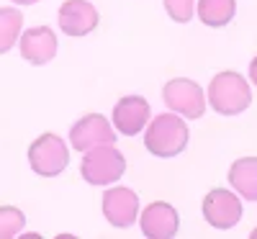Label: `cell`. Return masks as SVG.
<instances>
[{
    "label": "cell",
    "mask_w": 257,
    "mask_h": 239,
    "mask_svg": "<svg viewBox=\"0 0 257 239\" xmlns=\"http://www.w3.org/2000/svg\"><path fill=\"white\" fill-rule=\"evenodd\" d=\"M16 6H34V3H39V0H13Z\"/></svg>",
    "instance_id": "d6986e66"
},
{
    "label": "cell",
    "mask_w": 257,
    "mask_h": 239,
    "mask_svg": "<svg viewBox=\"0 0 257 239\" xmlns=\"http://www.w3.org/2000/svg\"><path fill=\"white\" fill-rule=\"evenodd\" d=\"M252 103L249 82L239 72H219L208 82V105L221 116H237Z\"/></svg>",
    "instance_id": "7a4b0ae2"
},
{
    "label": "cell",
    "mask_w": 257,
    "mask_h": 239,
    "mask_svg": "<svg viewBox=\"0 0 257 239\" xmlns=\"http://www.w3.org/2000/svg\"><path fill=\"white\" fill-rule=\"evenodd\" d=\"M116 142V132L108 124V118L100 113H88L80 121H75V126L70 129V144L77 152H88L98 144H113Z\"/></svg>",
    "instance_id": "ba28073f"
},
{
    "label": "cell",
    "mask_w": 257,
    "mask_h": 239,
    "mask_svg": "<svg viewBox=\"0 0 257 239\" xmlns=\"http://www.w3.org/2000/svg\"><path fill=\"white\" fill-rule=\"evenodd\" d=\"M24 16L18 8H0V54L11 52L18 44Z\"/></svg>",
    "instance_id": "9a60e30c"
},
{
    "label": "cell",
    "mask_w": 257,
    "mask_h": 239,
    "mask_svg": "<svg viewBox=\"0 0 257 239\" xmlns=\"http://www.w3.org/2000/svg\"><path fill=\"white\" fill-rule=\"evenodd\" d=\"M98 11L88 0H64L59 6V29L67 36H85L98 29Z\"/></svg>",
    "instance_id": "30bf717a"
},
{
    "label": "cell",
    "mask_w": 257,
    "mask_h": 239,
    "mask_svg": "<svg viewBox=\"0 0 257 239\" xmlns=\"http://www.w3.org/2000/svg\"><path fill=\"white\" fill-rule=\"evenodd\" d=\"M139 226L147 239H170L178 234L180 219H178V211L170 203L155 201V203L144 206V211L139 216Z\"/></svg>",
    "instance_id": "9c48e42d"
},
{
    "label": "cell",
    "mask_w": 257,
    "mask_h": 239,
    "mask_svg": "<svg viewBox=\"0 0 257 239\" xmlns=\"http://www.w3.org/2000/svg\"><path fill=\"white\" fill-rule=\"evenodd\" d=\"M29 165L41 178H57L70 165V149L57 134H41L29 147Z\"/></svg>",
    "instance_id": "277c9868"
},
{
    "label": "cell",
    "mask_w": 257,
    "mask_h": 239,
    "mask_svg": "<svg viewBox=\"0 0 257 239\" xmlns=\"http://www.w3.org/2000/svg\"><path fill=\"white\" fill-rule=\"evenodd\" d=\"M203 216H206L208 226L213 229H231L242 219V203L231 190L213 188L203 198Z\"/></svg>",
    "instance_id": "8992f818"
},
{
    "label": "cell",
    "mask_w": 257,
    "mask_h": 239,
    "mask_svg": "<svg viewBox=\"0 0 257 239\" xmlns=\"http://www.w3.org/2000/svg\"><path fill=\"white\" fill-rule=\"evenodd\" d=\"M126 160L113 144H98L85 152L80 162V175L90 185H113L123 178Z\"/></svg>",
    "instance_id": "3957f363"
},
{
    "label": "cell",
    "mask_w": 257,
    "mask_h": 239,
    "mask_svg": "<svg viewBox=\"0 0 257 239\" xmlns=\"http://www.w3.org/2000/svg\"><path fill=\"white\" fill-rule=\"evenodd\" d=\"M237 13V0H198V18L206 26H226Z\"/></svg>",
    "instance_id": "5bb4252c"
},
{
    "label": "cell",
    "mask_w": 257,
    "mask_h": 239,
    "mask_svg": "<svg viewBox=\"0 0 257 239\" xmlns=\"http://www.w3.org/2000/svg\"><path fill=\"white\" fill-rule=\"evenodd\" d=\"M103 216H105V221H108L111 226L116 229H126V226H132L137 221V216H139V195L134 190H128V188H108L103 193Z\"/></svg>",
    "instance_id": "52a82bcc"
},
{
    "label": "cell",
    "mask_w": 257,
    "mask_h": 239,
    "mask_svg": "<svg viewBox=\"0 0 257 239\" xmlns=\"http://www.w3.org/2000/svg\"><path fill=\"white\" fill-rule=\"evenodd\" d=\"M252 236H254V239H257V229H254V231H252Z\"/></svg>",
    "instance_id": "ffe728a7"
},
{
    "label": "cell",
    "mask_w": 257,
    "mask_h": 239,
    "mask_svg": "<svg viewBox=\"0 0 257 239\" xmlns=\"http://www.w3.org/2000/svg\"><path fill=\"white\" fill-rule=\"evenodd\" d=\"M162 3H165L167 16L173 21H178V24H188L193 18V3L196 0H162Z\"/></svg>",
    "instance_id": "e0dca14e"
},
{
    "label": "cell",
    "mask_w": 257,
    "mask_h": 239,
    "mask_svg": "<svg viewBox=\"0 0 257 239\" xmlns=\"http://www.w3.org/2000/svg\"><path fill=\"white\" fill-rule=\"evenodd\" d=\"M149 113H152V108L149 103L139 95H126L116 103L113 108V124L118 129V134L123 137H137L142 129L149 124Z\"/></svg>",
    "instance_id": "7c38bea8"
},
{
    "label": "cell",
    "mask_w": 257,
    "mask_h": 239,
    "mask_svg": "<svg viewBox=\"0 0 257 239\" xmlns=\"http://www.w3.org/2000/svg\"><path fill=\"white\" fill-rule=\"evenodd\" d=\"M188 139H190L188 124L178 113L157 116L144 132V147L155 157H178L188 147Z\"/></svg>",
    "instance_id": "6da1fadb"
},
{
    "label": "cell",
    "mask_w": 257,
    "mask_h": 239,
    "mask_svg": "<svg viewBox=\"0 0 257 239\" xmlns=\"http://www.w3.org/2000/svg\"><path fill=\"white\" fill-rule=\"evenodd\" d=\"M21 57L31 64H47L57 54V34L49 26H34L18 36Z\"/></svg>",
    "instance_id": "8fae6325"
},
{
    "label": "cell",
    "mask_w": 257,
    "mask_h": 239,
    "mask_svg": "<svg viewBox=\"0 0 257 239\" xmlns=\"http://www.w3.org/2000/svg\"><path fill=\"white\" fill-rule=\"evenodd\" d=\"M26 216L16 206H0V239H13L24 231Z\"/></svg>",
    "instance_id": "2e32d148"
},
{
    "label": "cell",
    "mask_w": 257,
    "mask_h": 239,
    "mask_svg": "<svg viewBox=\"0 0 257 239\" xmlns=\"http://www.w3.org/2000/svg\"><path fill=\"white\" fill-rule=\"evenodd\" d=\"M249 80H252V82L257 85V57H254V59L249 62Z\"/></svg>",
    "instance_id": "ac0fdd59"
},
{
    "label": "cell",
    "mask_w": 257,
    "mask_h": 239,
    "mask_svg": "<svg viewBox=\"0 0 257 239\" xmlns=\"http://www.w3.org/2000/svg\"><path fill=\"white\" fill-rule=\"evenodd\" d=\"M229 185L242 198L257 201V157H242L229 167Z\"/></svg>",
    "instance_id": "4fadbf2b"
},
{
    "label": "cell",
    "mask_w": 257,
    "mask_h": 239,
    "mask_svg": "<svg viewBox=\"0 0 257 239\" xmlns=\"http://www.w3.org/2000/svg\"><path fill=\"white\" fill-rule=\"evenodd\" d=\"M162 98L170 111H175L185 118H201L206 113V93L198 82L188 77H175L165 82Z\"/></svg>",
    "instance_id": "5b68a950"
}]
</instances>
